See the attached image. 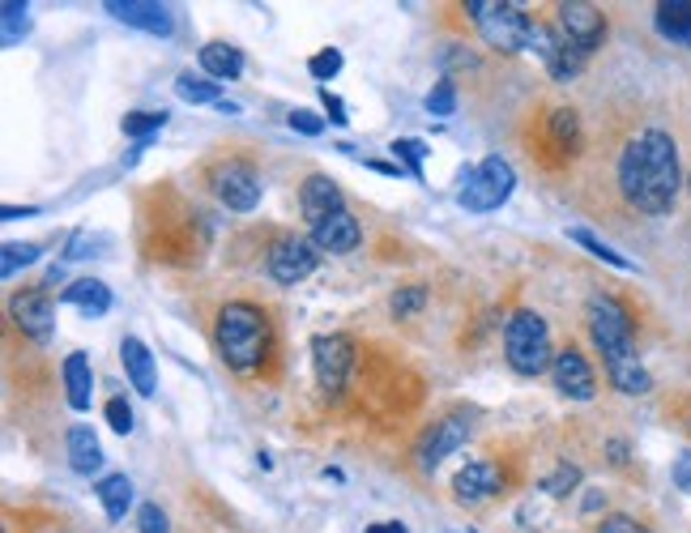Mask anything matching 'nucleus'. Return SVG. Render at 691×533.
Here are the masks:
<instances>
[{"label":"nucleus","mask_w":691,"mask_h":533,"mask_svg":"<svg viewBox=\"0 0 691 533\" xmlns=\"http://www.w3.org/2000/svg\"><path fill=\"white\" fill-rule=\"evenodd\" d=\"M504 359L517 376H543L555 363V346H550V329L538 312L521 307L504 320Z\"/></svg>","instance_id":"4"},{"label":"nucleus","mask_w":691,"mask_h":533,"mask_svg":"<svg viewBox=\"0 0 691 533\" xmlns=\"http://www.w3.org/2000/svg\"><path fill=\"white\" fill-rule=\"evenodd\" d=\"M102 9H107V17H116L120 26L146 31V35H158V39H167V35L175 31L171 4H158V0H107Z\"/></svg>","instance_id":"12"},{"label":"nucleus","mask_w":691,"mask_h":533,"mask_svg":"<svg viewBox=\"0 0 691 533\" xmlns=\"http://www.w3.org/2000/svg\"><path fill=\"white\" fill-rule=\"evenodd\" d=\"M0 22H4V31H0L4 48L22 44V35H26V26H31V17H26V4H22V0H4V4H0Z\"/></svg>","instance_id":"30"},{"label":"nucleus","mask_w":691,"mask_h":533,"mask_svg":"<svg viewBox=\"0 0 691 533\" xmlns=\"http://www.w3.org/2000/svg\"><path fill=\"white\" fill-rule=\"evenodd\" d=\"M320 107L329 111V120H334V124H350V116H346V102H342V98H338V95H334L329 86L320 90Z\"/></svg>","instance_id":"41"},{"label":"nucleus","mask_w":691,"mask_h":533,"mask_svg":"<svg viewBox=\"0 0 691 533\" xmlns=\"http://www.w3.org/2000/svg\"><path fill=\"white\" fill-rule=\"evenodd\" d=\"M307 73H312L316 82H329V77H338V73H342V51H338V48L316 51V56L307 60Z\"/></svg>","instance_id":"35"},{"label":"nucleus","mask_w":691,"mask_h":533,"mask_svg":"<svg viewBox=\"0 0 691 533\" xmlns=\"http://www.w3.org/2000/svg\"><path fill=\"white\" fill-rule=\"evenodd\" d=\"M389 307H393V316H419L427 307V287H401L393 291Z\"/></svg>","instance_id":"34"},{"label":"nucleus","mask_w":691,"mask_h":533,"mask_svg":"<svg viewBox=\"0 0 691 533\" xmlns=\"http://www.w3.org/2000/svg\"><path fill=\"white\" fill-rule=\"evenodd\" d=\"M342 205H346L342 189H338L329 175H307V180H303V189H299V209H303V222H307V227L325 222V218L338 214Z\"/></svg>","instance_id":"18"},{"label":"nucleus","mask_w":691,"mask_h":533,"mask_svg":"<svg viewBox=\"0 0 691 533\" xmlns=\"http://www.w3.org/2000/svg\"><path fill=\"white\" fill-rule=\"evenodd\" d=\"M465 13L478 26V35L487 39V48L525 51V44H530L534 17L512 0H465Z\"/></svg>","instance_id":"5"},{"label":"nucleus","mask_w":691,"mask_h":533,"mask_svg":"<svg viewBox=\"0 0 691 533\" xmlns=\"http://www.w3.org/2000/svg\"><path fill=\"white\" fill-rule=\"evenodd\" d=\"M218 111H222V116H240L244 107H240V102H227V98H222V102H218Z\"/></svg>","instance_id":"46"},{"label":"nucleus","mask_w":691,"mask_h":533,"mask_svg":"<svg viewBox=\"0 0 691 533\" xmlns=\"http://www.w3.org/2000/svg\"><path fill=\"white\" fill-rule=\"evenodd\" d=\"M9 316H13V325L26 334L31 341H39V346H48L56 338V299H51L44 287H31V291L13 294L9 299Z\"/></svg>","instance_id":"10"},{"label":"nucleus","mask_w":691,"mask_h":533,"mask_svg":"<svg viewBox=\"0 0 691 533\" xmlns=\"http://www.w3.org/2000/svg\"><path fill=\"white\" fill-rule=\"evenodd\" d=\"M214 193L227 209L235 214H252L265 196V184H260V171L244 162V158H227L218 171H214Z\"/></svg>","instance_id":"8"},{"label":"nucleus","mask_w":691,"mask_h":533,"mask_svg":"<svg viewBox=\"0 0 691 533\" xmlns=\"http://www.w3.org/2000/svg\"><path fill=\"white\" fill-rule=\"evenodd\" d=\"M175 95L184 98V102H193V107H197V102H214V107L222 102L218 82H209V77H193V73H180V77H175Z\"/></svg>","instance_id":"28"},{"label":"nucleus","mask_w":691,"mask_h":533,"mask_svg":"<svg viewBox=\"0 0 691 533\" xmlns=\"http://www.w3.org/2000/svg\"><path fill=\"white\" fill-rule=\"evenodd\" d=\"M367 533H405V525H401V521H389V525H372Z\"/></svg>","instance_id":"45"},{"label":"nucleus","mask_w":691,"mask_h":533,"mask_svg":"<svg viewBox=\"0 0 691 533\" xmlns=\"http://www.w3.org/2000/svg\"><path fill=\"white\" fill-rule=\"evenodd\" d=\"M546 495H555V499H563V495H572L577 486H581V470L577 465H559L550 479H543Z\"/></svg>","instance_id":"36"},{"label":"nucleus","mask_w":691,"mask_h":533,"mask_svg":"<svg viewBox=\"0 0 691 533\" xmlns=\"http://www.w3.org/2000/svg\"><path fill=\"white\" fill-rule=\"evenodd\" d=\"M39 256H44L39 243H4V247H0V278H13L17 269L35 265Z\"/></svg>","instance_id":"29"},{"label":"nucleus","mask_w":691,"mask_h":533,"mask_svg":"<svg viewBox=\"0 0 691 533\" xmlns=\"http://www.w3.org/2000/svg\"><path fill=\"white\" fill-rule=\"evenodd\" d=\"M201 69L209 73V82H240L244 77V51L231 44H205L201 48Z\"/></svg>","instance_id":"23"},{"label":"nucleus","mask_w":691,"mask_h":533,"mask_svg":"<svg viewBox=\"0 0 691 533\" xmlns=\"http://www.w3.org/2000/svg\"><path fill=\"white\" fill-rule=\"evenodd\" d=\"M675 486H679L683 495H691V452H679V457H675Z\"/></svg>","instance_id":"42"},{"label":"nucleus","mask_w":691,"mask_h":533,"mask_svg":"<svg viewBox=\"0 0 691 533\" xmlns=\"http://www.w3.org/2000/svg\"><path fill=\"white\" fill-rule=\"evenodd\" d=\"M214 346H218V354L231 372H240V376L260 372L265 359L274 354L269 316L256 303H227L218 312V325H214Z\"/></svg>","instance_id":"3"},{"label":"nucleus","mask_w":691,"mask_h":533,"mask_svg":"<svg viewBox=\"0 0 691 533\" xmlns=\"http://www.w3.org/2000/svg\"><path fill=\"white\" fill-rule=\"evenodd\" d=\"M60 380H64V401H69V410L86 414L90 401H95V367H90V354H86V350H73V354L60 363Z\"/></svg>","instance_id":"17"},{"label":"nucleus","mask_w":691,"mask_h":533,"mask_svg":"<svg viewBox=\"0 0 691 533\" xmlns=\"http://www.w3.org/2000/svg\"><path fill=\"white\" fill-rule=\"evenodd\" d=\"M581 116H577V107H555L550 116H546V146L555 149V154H577L581 149Z\"/></svg>","instance_id":"22"},{"label":"nucleus","mask_w":691,"mask_h":533,"mask_svg":"<svg viewBox=\"0 0 691 533\" xmlns=\"http://www.w3.org/2000/svg\"><path fill=\"white\" fill-rule=\"evenodd\" d=\"M597 533H648V530H644L641 521H632V517L615 512V517H606V521L597 525Z\"/></svg>","instance_id":"40"},{"label":"nucleus","mask_w":691,"mask_h":533,"mask_svg":"<svg viewBox=\"0 0 691 533\" xmlns=\"http://www.w3.org/2000/svg\"><path fill=\"white\" fill-rule=\"evenodd\" d=\"M120 363H124L129 385L137 388L142 397H154V392H158V363H154V354H149L146 341L142 338L120 341Z\"/></svg>","instance_id":"19"},{"label":"nucleus","mask_w":691,"mask_h":533,"mask_svg":"<svg viewBox=\"0 0 691 533\" xmlns=\"http://www.w3.org/2000/svg\"><path fill=\"white\" fill-rule=\"evenodd\" d=\"M99 504L107 512V521H124V512L133 508V479L129 474H107L99 486Z\"/></svg>","instance_id":"25"},{"label":"nucleus","mask_w":691,"mask_h":533,"mask_svg":"<svg viewBox=\"0 0 691 533\" xmlns=\"http://www.w3.org/2000/svg\"><path fill=\"white\" fill-rule=\"evenodd\" d=\"M653 26L666 44L691 48V0H662L653 9Z\"/></svg>","instance_id":"20"},{"label":"nucleus","mask_w":691,"mask_h":533,"mask_svg":"<svg viewBox=\"0 0 691 533\" xmlns=\"http://www.w3.org/2000/svg\"><path fill=\"white\" fill-rule=\"evenodd\" d=\"M550 380H555V388H559L563 397H572V401H593V392H597V376H593L590 359H585L577 346L555 350Z\"/></svg>","instance_id":"13"},{"label":"nucleus","mask_w":691,"mask_h":533,"mask_svg":"<svg viewBox=\"0 0 691 533\" xmlns=\"http://www.w3.org/2000/svg\"><path fill=\"white\" fill-rule=\"evenodd\" d=\"M35 214H39L35 205H4V209H0V218H4V222H17V218H35Z\"/></svg>","instance_id":"43"},{"label":"nucleus","mask_w":691,"mask_h":533,"mask_svg":"<svg viewBox=\"0 0 691 533\" xmlns=\"http://www.w3.org/2000/svg\"><path fill=\"white\" fill-rule=\"evenodd\" d=\"M269 278L278 282V287H295L303 278H312L316 274V265H320V247L312 240H299V235H282V240L269 247Z\"/></svg>","instance_id":"9"},{"label":"nucleus","mask_w":691,"mask_h":533,"mask_svg":"<svg viewBox=\"0 0 691 533\" xmlns=\"http://www.w3.org/2000/svg\"><path fill=\"white\" fill-rule=\"evenodd\" d=\"M504 490V470L495 465V461H470L465 470H457V479H452V495L461 499V504H483V499H492Z\"/></svg>","instance_id":"15"},{"label":"nucleus","mask_w":691,"mask_h":533,"mask_svg":"<svg viewBox=\"0 0 691 533\" xmlns=\"http://www.w3.org/2000/svg\"><path fill=\"white\" fill-rule=\"evenodd\" d=\"M606 457H610V465H628V444H623V439H610V444H606Z\"/></svg>","instance_id":"44"},{"label":"nucleus","mask_w":691,"mask_h":533,"mask_svg":"<svg viewBox=\"0 0 691 533\" xmlns=\"http://www.w3.org/2000/svg\"><path fill=\"white\" fill-rule=\"evenodd\" d=\"M465 439H470V414H445V419L427 432V439L419 444V470L436 474V470H440V461L452 457Z\"/></svg>","instance_id":"14"},{"label":"nucleus","mask_w":691,"mask_h":533,"mask_svg":"<svg viewBox=\"0 0 691 533\" xmlns=\"http://www.w3.org/2000/svg\"><path fill=\"white\" fill-rule=\"evenodd\" d=\"M162 124H167V111H129V116H124V137H133V142L146 146Z\"/></svg>","instance_id":"31"},{"label":"nucleus","mask_w":691,"mask_h":533,"mask_svg":"<svg viewBox=\"0 0 691 533\" xmlns=\"http://www.w3.org/2000/svg\"><path fill=\"white\" fill-rule=\"evenodd\" d=\"M363 240V227H359V218L350 214V209H338V214H329L325 222H316L312 227V243L320 247V252H334V256H346V252H354Z\"/></svg>","instance_id":"16"},{"label":"nucleus","mask_w":691,"mask_h":533,"mask_svg":"<svg viewBox=\"0 0 691 533\" xmlns=\"http://www.w3.org/2000/svg\"><path fill=\"white\" fill-rule=\"evenodd\" d=\"M287 124H291L295 133H303V137H320V133H325V120H320V116H312V111H291V116H287Z\"/></svg>","instance_id":"39"},{"label":"nucleus","mask_w":691,"mask_h":533,"mask_svg":"<svg viewBox=\"0 0 691 533\" xmlns=\"http://www.w3.org/2000/svg\"><path fill=\"white\" fill-rule=\"evenodd\" d=\"M427 111H432V116H452V111H457V86H452L448 77L432 86V95H427Z\"/></svg>","instance_id":"37"},{"label":"nucleus","mask_w":691,"mask_h":533,"mask_svg":"<svg viewBox=\"0 0 691 533\" xmlns=\"http://www.w3.org/2000/svg\"><path fill=\"white\" fill-rule=\"evenodd\" d=\"M69 465H73V474H99L102 470V448H99V436L90 432V427H73L69 432Z\"/></svg>","instance_id":"24"},{"label":"nucleus","mask_w":691,"mask_h":533,"mask_svg":"<svg viewBox=\"0 0 691 533\" xmlns=\"http://www.w3.org/2000/svg\"><path fill=\"white\" fill-rule=\"evenodd\" d=\"M688 196H691V171H688Z\"/></svg>","instance_id":"47"},{"label":"nucleus","mask_w":691,"mask_h":533,"mask_svg":"<svg viewBox=\"0 0 691 533\" xmlns=\"http://www.w3.org/2000/svg\"><path fill=\"white\" fill-rule=\"evenodd\" d=\"M461 180H465V184H461L457 201H461L465 214H492V209H499V205L512 196V189H517V171H512V162L499 158V154H487V158H483L478 167H470Z\"/></svg>","instance_id":"6"},{"label":"nucleus","mask_w":691,"mask_h":533,"mask_svg":"<svg viewBox=\"0 0 691 533\" xmlns=\"http://www.w3.org/2000/svg\"><path fill=\"white\" fill-rule=\"evenodd\" d=\"M312 367H316V385L329 401L342 397L350 367H354V341L346 334H320L312 341Z\"/></svg>","instance_id":"7"},{"label":"nucleus","mask_w":691,"mask_h":533,"mask_svg":"<svg viewBox=\"0 0 691 533\" xmlns=\"http://www.w3.org/2000/svg\"><path fill=\"white\" fill-rule=\"evenodd\" d=\"M619 193L623 201L644 214V218H662L675 209L679 184H688L683 162H679V146L666 129H644L637 133L623 154H619Z\"/></svg>","instance_id":"1"},{"label":"nucleus","mask_w":691,"mask_h":533,"mask_svg":"<svg viewBox=\"0 0 691 533\" xmlns=\"http://www.w3.org/2000/svg\"><path fill=\"white\" fill-rule=\"evenodd\" d=\"M585 60H590L585 51L572 48V44L563 39V44H559V51H555V60L546 64V73H550L555 82H577V77H581V69H585Z\"/></svg>","instance_id":"27"},{"label":"nucleus","mask_w":691,"mask_h":533,"mask_svg":"<svg viewBox=\"0 0 691 533\" xmlns=\"http://www.w3.org/2000/svg\"><path fill=\"white\" fill-rule=\"evenodd\" d=\"M590 338L602 350V363H606V376L610 385L628 397H641L653 388V376L644 372V363L637 359V334H632V316L619 299L610 294H593L590 299Z\"/></svg>","instance_id":"2"},{"label":"nucleus","mask_w":691,"mask_h":533,"mask_svg":"<svg viewBox=\"0 0 691 533\" xmlns=\"http://www.w3.org/2000/svg\"><path fill=\"white\" fill-rule=\"evenodd\" d=\"M427 154H432V146H423L419 137H397L393 142V158L414 175V180H423V162H427Z\"/></svg>","instance_id":"32"},{"label":"nucleus","mask_w":691,"mask_h":533,"mask_svg":"<svg viewBox=\"0 0 691 533\" xmlns=\"http://www.w3.org/2000/svg\"><path fill=\"white\" fill-rule=\"evenodd\" d=\"M60 303H69V307H82L90 320H99L111 312V287L99 282V278H77V282H69L64 294H60Z\"/></svg>","instance_id":"21"},{"label":"nucleus","mask_w":691,"mask_h":533,"mask_svg":"<svg viewBox=\"0 0 691 533\" xmlns=\"http://www.w3.org/2000/svg\"><path fill=\"white\" fill-rule=\"evenodd\" d=\"M102 414H107V427H111L116 436H129V432L137 427V419H133V405H129V397H111V401L102 405Z\"/></svg>","instance_id":"33"},{"label":"nucleus","mask_w":691,"mask_h":533,"mask_svg":"<svg viewBox=\"0 0 691 533\" xmlns=\"http://www.w3.org/2000/svg\"><path fill=\"white\" fill-rule=\"evenodd\" d=\"M559 31L572 48H581L585 56L606 44V17L602 9H593L585 0H563L559 4Z\"/></svg>","instance_id":"11"},{"label":"nucleus","mask_w":691,"mask_h":533,"mask_svg":"<svg viewBox=\"0 0 691 533\" xmlns=\"http://www.w3.org/2000/svg\"><path fill=\"white\" fill-rule=\"evenodd\" d=\"M137 533H171L167 512H162L158 504H142V508H137Z\"/></svg>","instance_id":"38"},{"label":"nucleus","mask_w":691,"mask_h":533,"mask_svg":"<svg viewBox=\"0 0 691 533\" xmlns=\"http://www.w3.org/2000/svg\"><path fill=\"white\" fill-rule=\"evenodd\" d=\"M568 240L581 243V247H585L590 256H597V261H606L610 269H623V274H632V269H637V265H632V261H628L623 252H615V247H610V243L602 240V235H593L590 227H568Z\"/></svg>","instance_id":"26"}]
</instances>
